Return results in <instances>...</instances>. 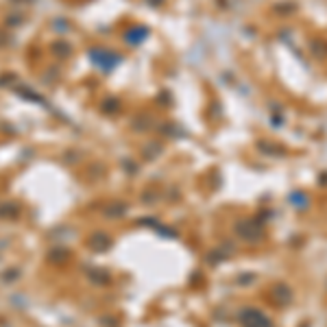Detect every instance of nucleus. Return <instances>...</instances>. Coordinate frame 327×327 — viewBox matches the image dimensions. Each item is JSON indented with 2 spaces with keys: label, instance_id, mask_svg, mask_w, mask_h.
Masks as SVG:
<instances>
[{
  "label": "nucleus",
  "instance_id": "5",
  "mask_svg": "<svg viewBox=\"0 0 327 327\" xmlns=\"http://www.w3.org/2000/svg\"><path fill=\"white\" fill-rule=\"evenodd\" d=\"M310 48H312V53H314L316 59H327V44L323 40H312Z\"/></svg>",
  "mask_w": 327,
  "mask_h": 327
},
{
  "label": "nucleus",
  "instance_id": "4",
  "mask_svg": "<svg viewBox=\"0 0 327 327\" xmlns=\"http://www.w3.org/2000/svg\"><path fill=\"white\" fill-rule=\"evenodd\" d=\"M290 203H293V205L299 209V212H303V209L310 207V199L303 192H293V194H290Z\"/></svg>",
  "mask_w": 327,
  "mask_h": 327
},
{
  "label": "nucleus",
  "instance_id": "1",
  "mask_svg": "<svg viewBox=\"0 0 327 327\" xmlns=\"http://www.w3.org/2000/svg\"><path fill=\"white\" fill-rule=\"evenodd\" d=\"M240 318H242L244 327H273L271 318H268L266 314H262L260 310H253V308H246L242 314H240Z\"/></svg>",
  "mask_w": 327,
  "mask_h": 327
},
{
  "label": "nucleus",
  "instance_id": "2",
  "mask_svg": "<svg viewBox=\"0 0 327 327\" xmlns=\"http://www.w3.org/2000/svg\"><path fill=\"white\" fill-rule=\"evenodd\" d=\"M238 231H240V236L246 238L249 242H260L262 240V227L258 223H253V221H246V223H240L238 225Z\"/></svg>",
  "mask_w": 327,
  "mask_h": 327
},
{
  "label": "nucleus",
  "instance_id": "3",
  "mask_svg": "<svg viewBox=\"0 0 327 327\" xmlns=\"http://www.w3.org/2000/svg\"><path fill=\"white\" fill-rule=\"evenodd\" d=\"M273 295H275V299L279 301V305H290L293 303V290H290V286H286V283H277Z\"/></svg>",
  "mask_w": 327,
  "mask_h": 327
}]
</instances>
